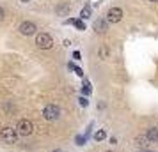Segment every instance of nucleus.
I'll return each instance as SVG.
<instances>
[{"label":"nucleus","instance_id":"1","mask_svg":"<svg viewBox=\"0 0 158 152\" xmlns=\"http://www.w3.org/2000/svg\"><path fill=\"white\" fill-rule=\"evenodd\" d=\"M0 140H2L4 143H16V140H18V131L13 129V127H4V129L0 131Z\"/></svg>","mask_w":158,"mask_h":152},{"label":"nucleus","instance_id":"2","mask_svg":"<svg viewBox=\"0 0 158 152\" xmlns=\"http://www.w3.org/2000/svg\"><path fill=\"white\" fill-rule=\"evenodd\" d=\"M36 44H37V48H41V50H50L52 46H53V39L48 34H37Z\"/></svg>","mask_w":158,"mask_h":152},{"label":"nucleus","instance_id":"3","mask_svg":"<svg viewBox=\"0 0 158 152\" xmlns=\"http://www.w3.org/2000/svg\"><path fill=\"white\" fill-rule=\"evenodd\" d=\"M43 115L46 120H55V119H59V115H60V110H59V106H55V104H46L43 110Z\"/></svg>","mask_w":158,"mask_h":152},{"label":"nucleus","instance_id":"4","mask_svg":"<svg viewBox=\"0 0 158 152\" xmlns=\"http://www.w3.org/2000/svg\"><path fill=\"white\" fill-rule=\"evenodd\" d=\"M32 122L30 120H27V119H22L20 122H18V126H16V131H18V134H22V136H29L30 133H32Z\"/></svg>","mask_w":158,"mask_h":152},{"label":"nucleus","instance_id":"5","mask_svg":"<svg viewBox=\"0 0 158 152\" xmlns=\"http://www.w3.org/2000/svg\"><path fill=\"white\" fill-rule=\"evenodd\" d=\"M107 20H108L110 23L121 21V20H123V9H119V7H110V9H108V13H107Z\"/></svg>","mask_w":158,"mask_h":152},{"label":"nucleus","instance_id":"6","mask_svg":"<svg viewBox=\"0 0 158 152\" xmlns=\"http://www.w3.org/2000/svg\"><path fill=\"white\" fill-rule=\"evenodd\" d=\"M18 30H20L22 36H32V34H36L37 29H36V25H34L32 21H23Z\"/></svg>","mask_w":158,"mask_h":152},{"label":"nucleus","instance_id":"7","mask_svg":"<svg viewBox=\"0 0 158 152\" xmlns=\"http://www.w3.org/2000/svg\"><path fill=\"white\" fill-rule=\"evenodd\" d=\"M146 136H148L149 142H156V140H158V129H156V127H149V131H148V134H146Z\"/></svg>","mask_w":158,"mask_h":152},{"label":"nucleus","instance_id":"8","mask_svg":"<svg viewBox=\"0 0 158 152\" xmlns=\"http://www.w3.org/2000/svg\"><path fill=\"white\" fill-rule=\"evenodd\" d=\"M94 29H96V32H105V30H107V23L103 21V20H98V21L94 23Z\"/></svg>","mask_w":158,"mask_h":152},{"label":"nucleus","instance_id":"9","mask_svg":"<svg viewBox=\"0 0 158 152\" xmlns=\"http://www.w3.org/2000/svg\"><path fill=\"white\" fill-rule=\"evenodd\" d=\"M148 142H149V140H148V136H146V134H140V136L135 138V143L139 145V147H146V145H148Z\"/></svg>","mask_w":158,"mask_h":152},{"label":"nucleus","instance_id":"10","mask_svg":"<svg viewBox=\"0 0 158 152\" xmlns=\"http://www.w3.org/2000/svg\"><path fill=\"white\" fill-rule=\"evenodd\" d=\"M80 18H82V20H87V18H91V9H89V7H84L82 11H80Z\"/></svg>","mask_w":158,"mask_h":152},{"label":"nucleus","instance_id":"11","mask_svg":"<svg viewBox=\"0 0 158 152\" xmlns=\"http://www.w3.org/2000/svg\"><path fill=\"white\" fill-rule=\"evenodd\" d=\"M69 23H73V25H75L78 30H85V25L80 21V20H69Z\"/></svg>","mask_w":158,"mask_h":152},{"label":"nucleus","instance_id":"12","mask_svg":"<svg viewBox=\"0 0 158 152\" xmlns=\"http://www.w3.org/2000/svg\"><path fill=\"white\" fill-rule=\"evenodd\" d=\"M107 57H108V48H107V46H101V48H100V58H101V60H105Z\"/></svg>","mask_w":158,"mask_h":152},{"label":"nucleus","instance_id":"13","mask_svg":"<svg viewBox=\"0 0 158 152\" xmlns=\"http://www.w3.org/2000/svg\"><path fill=\"white\" fill-rule=\"evenodd\" d=\"M105 136H107V134H105V131H98V133L94 134V140H98V142H101V140H103Z\"/></svg>","mask_w":158,"mask_h":152},{"label":"nucleus","instance_id":"14","mask_svg":"<svg viewBox=\"0 0 158 152\" xmlns=\"http://www.w3.org/2000/svg\"><path fill=\"white\" fill-rule=\"evenodd\" d=\"M80 104H82V106H87V99H84V97H82V99H80Z\"/></svg>","mask_w":158,"mask_h":152},{"label":"nucleus","instance_id":"15","mask_svg":"<svg viewBox=\"0 0 158 152\" xmlns=\"http://www.w3.org/2000/svg\"><path fill=\"white\" fill-rule=\"evenodd\" d=\"M2 20H4V9L0 7V21H2Z\"/></svg>","mask_w":158,"mask_h":152},{"label":"nucleus","instance_id":"16","mask_svg":"<svg viewBox=\"0 0 158 152\" xmlns=\"http://www.w3.org/2000/svg\"><path fill=\"white\" fill-rule=\"evenodd\" d=\"M139 152H153V150H144V149H142V150H139Z\"/></svg>","mask_w":158,"mask_h":152},{"label":"nucleus","instance_id":"17","mask_svg":"<svg viewBox=\"0 0 158 152\" xmlns=\"http://www.w3.org/2000/svg\"><path fill=\"white\" fill-rule=\"evenodd\" d=\"M22 2H30V0H22Z\"/></svg>","mask_w":158,"mask_h":152},{"label":"nucleus","instance_id":"18","mask_svg":"<svg viewBox=\"0 0 158 152\" xmlns=\"http://www.w3.org/2000/svg\"><path fill=\"white\" fill-rule=\"evenodd\" d=\"M151 2H158V0H151Z\"/></svg>","mask_w":158,"mask_h":152},{"label":"nucleus","instance_id":"19","mask_svg":"<svg viewBox=\"0 0 158 152\" xmlns=\"http://www.w3.org/2000/svg\"><path fill=\"white\" fill-rule=\"evenodd\" d=\"M55 152H60V150H55Z\"/></svg>","mask_w":158,"mask_h":152},{"label":"nucleus","instance_id":"20","mask_svg":"<svg viewBox=\"0 0 158 152\" xmlns=\"http://www.w3.org/2000/svg\"><path fill=\"white\" fill-rule=\"evenodd\" d=\"M107 152H112V150H107Z\"/></svg>","mask_w":158,"mask_h":152}]
</instances>
